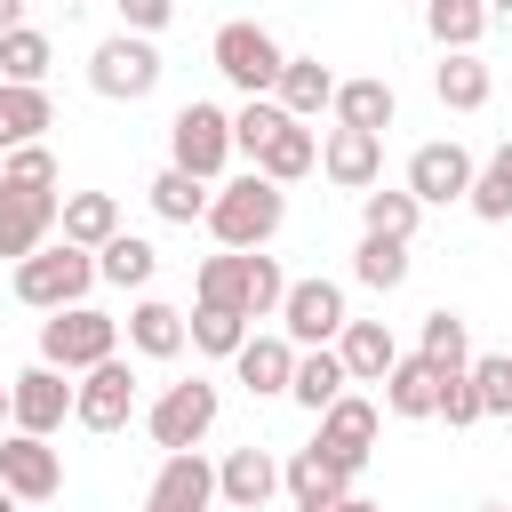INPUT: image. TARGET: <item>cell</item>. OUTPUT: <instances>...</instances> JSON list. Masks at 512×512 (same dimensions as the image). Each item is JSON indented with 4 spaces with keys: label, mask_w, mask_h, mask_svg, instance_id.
<instances>
[{
    "label": "cell",
    "mask_w": 512,
    "mask_h": 512,
    "mask_svg": "<svg viewBox=\"0 0 512 512\" xmlns=\"http://www.w3.org/2000/svg\"><path fill=\"white\" fill-rule=\"evenodd\" d=\"M272 104H280L288 120H312V112H328V104H336V72H328L320 56H288V64H280Z\"/></svg>",
    "instance_id": "7402d4cb"
},
{
    "label": "cell",
    "mask_w": 512,
    "mask_h": 512,
    "mask_svg": "<svg viewBox=\"0 0 512 512\" xmlns=\"http://www.w3.org/2000/svg\"><path fill=\"white\" fill-rule=\"evenodd\" d=\"M160 48L144 40V32H112V40H96V56H88V88L96 96H112V104H144L152 88H160Z\"/></svg>",
    "instance_id": "5b68a950"
},
{
    "label": "cell",
    "mask_w": 512,
    "mask_h": 512,
    "mask_svg": "<svg viewBox=\"0 0 512 512\" xmlns=\"http://www.w3.org/2000/svg\"><path fill=\"white\" fill-rule=\"evenodd\" d=\"M352 280L376 288V296H392V288L408 280V240H376V232H360V248H352Z\"/></svg>",
    "instance_id": "d590c367"
},
{
    "label": "cell",
    "mask_w": 512,
    "mask_h": 512,
    "mask_svg": "<svg viewBox=\"0 0 512 512\" xmlns=\"http://www.w3.org/2000/svg\"><path fill=\"white\" fill-rule=\"evenodd\" d=\"M56 216H64L56 184H24V176H0V256H8V264L40 256V248H48V232H56Z\"/></svg>",
    "instance_id": "52a82bcc"
},
{
    "label": "cell",
    "mask_w": 512,
    "mask_h": 512,
    "mask_svg": "<svg viewBox=\"0 0 512 512\" xmlns=\"http://www.w3.org/2000/svg\"><path fill=\"white\" fill-rule=\"evenodd\" d=\"M416 224H424V200L400 184V192H360V232H376V240H416Z\"/></svg>",
    "instance_id": "836d02e7"
},
{
    "label": "cell",
    "mask_w": 512,
    "mask_h": 512,
    "mask_svg": "<svg viewBox=\"0 0 512 512\" xmlns=\"http://www.w3.org/2000/svg\"><path fill=\"white\" fill-rule=\"evenodd\" d=\"M192 344H200V352H216V360H232V352L248 344V320H240V312H224V304H192Z\"/></svg>",
    "instance_id": "74e56055"
},
{
    "label": "cell",
    "mask_w": 512,
    "mask_h": 512,
    "mask_svg": "<svg viewBox=\"0 0 512 512\" xmlns=\"http://www.w3.org/2000/svg\"><path fill=\"white\" fill-rule=\"evenodd\" d=\"M40 360L64 368V376H88L104 360H120V320L96 312V304H72V312H48L40 320Z\"/></svg>",
    "instance_id": "3957f363"
},
{
    "label": "cell",
    "mask_w": 512,
    "mask_h": 512,
    "mask_svg": "<svg viewBox=\"0 0 512 512\" xmlns=\"http://www.w3.org/2000/svg\"><path fill=\"white\" fill-rule=\"evenodd\" d=\"M88 288H96V248L48 240L40 256L16 264V304H32V312H72V304H88Z\"/></svg>",
    "instance_id": "7a4b0ae2"
},
{
    "label": "cell",
    "mask_w": 512,
    "mask_h": 512,
    "mask_svg": "<svg viewBox=\"0 0 512 512\" xmlns=\"http://www.w3.org/2000/svg\"><path fill=\"white\" fill-rule=\"evenodd\" d=\"M192 304H224V312H240V256H232V248L200 264V280H192ZM240 320H248V312H240Z\"/></svg>",
    "instance_id": "b9f144b4"
},
{
    "label": "cell",
    "mask_w": 512,
    "mask_h": 512,
    "mask_svg": "<svg viewBox=\"0 0 512 512\" xmlns=\"http://www.w3.org/2000/svg\"><path fill=\"white\" fill-rule=\"evenodd\" d=\"M40 128H56L48 88H16V80H0V160L24 152V144H40Z\"/></svg>",
    "instance_id": "4316f807"
},
{
    "label": "cell",
    "mask_w": 512,
    "mask_h": 512,
    "mask_svg": "<svg viewBox=\"0 0 512 512\" xmlns=\"http://www.w3.org/2000/svg\"><path fill=\"white\" fill-rule=\"evenodd\" d=\"M56 232H64L72 248H104V240H120V200H112V192H64Z\"/></svg>",
    "instance_id": "f1b7e54d"
},
{
    "label": "cell",
    "mask_w": 512,
    "mask_h": 512,
    "mask_svg": "<svg viewBox=\"0 0 512 512\" xmlns=\"http://www.w3.org/2000/svg\"><path fill=\"white\" fill-rule=\"evenodd\" d=\"M208 504H216V464H208L200 448L160 456V472H152V488H144V512H208Z\"/></svg>",
    "instance_id": "5bb4252c"
},
{
    "label": "cell",
    "mask_w": 512,
    "mask_h": 512,
    "mask_svg": "<svg viewBox=\"0 0 512 512\" xmlns=\"http://www.w3.org/2000/svg\"><path fill=\"white\" fill-rule=\"evenodd\" d=\"M472 512H512V504H472Z\"/></svg>",
    "instance_id": "816d5d0a"
},
{
    "label": "cell",
    "mask_w": 512,
    "mask_h": 512,
    "mask_svg": "<svg viewBox=\"0 0 512 512\" xmlns=\"http://www.w3.org/2000/svg\"><path fill=\"white\" fill-rule=\"evenodd\" d=\"M328 512H384L376 496H344V504H328Z\"/></svg>",
    "instance_id": "7dc6e473"
},
{
    "label": "cell",
    "mask_w": 512,
    "mask_h": 512,
    "mask_svg": "<svg viewBox=\"0 0 512 512\" xmlns=\"http://www.w3.org/2000/svg\"><path fill=\"white\" fill-rule=\"evenodd\" d=\"M480 224H512V176H504V160L488 152L480 160V176H472V200H464Z\"/></svg>",
    "instance_id": "60d3db41"
},
{
    "label": "cell",
    "mask_w": 512,
    "mask_h": 512,
    "mask_svg": "<svg viewBox=\"0 0 512 512\" xmlns=\"http://www.w3.org/2000/svg\"><path fill=\"white\" fill-rule=\"evenodd\" d=\"M472 392H480V416H512V352H472Z\"/></svg>",
    "instance_id": "f35d334b"
},
{
    "label": "cell",
    "mask_w": 512,
    "mask_h": 512,
    "mask_svg": "<svg viewBox=\"0 0 512 512\" xmlns=\"http://www.w3.org/2000/svg\"><path fill=\"white\" fill-rule=\"evenodd\" d=\"M128 344H136L144 360H176V352L192 344V312H176V304L144 296V304L128 312Z\"/></svg>",
    "instance_id": "cb8c5ba5"
},
{
    "label": "cell",
    "mask_w": 512,
    "mask_h": 512,
    "mask_svg": "<svg viewBox=\"0 0 512 512\" xmlns=\"http://www.w3.org/2000/svg\"><path fill=\"white\" fill-rule=\"evenodd\" d=\"M288 224V192L272 184V176H232L216 200H208V232H216V248H232V256H248V248H272V232Z\"/></svg>",
    "instance_id": "6da1fadb"
},
{
    "label": "cell",
    "mask_w": 512,
    "mask_h": 512,
    "mask_svg": "<svg viewBox=\"0 0 512 512\" xmlns=\"http://www.w3.org/2000/svg\"><path fill=\"white\" fill-rule=\"evenodd\" d=\"M216 384L208 376H192V384H168L160 400H152V416H144V432L160 440V456H176V448H200L208 432H216Z\"/></svg>",
    "instance_id": "ba28073f"
},
{
    "label": "cell",
    "mask_w": 512,
    "mask_h": 512,
    "mask_svg": "<svg viewBox=\"0 0 512 512\" xmlns=\"http://www.w3.org/2000/svg\"><path fill=\"white\" fill-rule=\"evenodd\" d=\"M432 96H440L448 112H480V104L496 96V72H488V56H480V48H456V56H440V64H432Z\"/></svg>",
    "instance_id": "d6986e66"
},
{
    "label": "cell",
    "mask_w": 512,
    "mask_h": 512,
    "mask_svg": "<svg viewBox=\"0 0 512 512\" xmlns=\"http://www.w3.org/2000/svg\"><path fill=\"white\" fill-rule=\"evenodd\" d=\"M0 512H16V496H8V488H0Z\"/></svg>",
    "instance_id": "f5cc1de1"
},
{
    "label": "cell",
    "mask_w": 512,
    "mask_h": 512,
    "mask_svg": "<svg viewBox=\"0 0 512 512\" xmlns=\"http://www.w3.org/2000/svg\"><path fill=\"white\" fill-rule=\"evenodd\" d=\"M344 392H352V376H344V352H336V344H320V352H296V384H288V400H296V408L328 416Z\"/></svg>",
    "instance_id": "484cf974"
},
{
    "label": "cell",
    "mask_w": 512,
    "mask_h": 512,
    "mask_svg": "<svg viewBox=\"0 0 512 512\" xmlns=\"http://www.w3.org/2000/svg\"><path fill=\"white\" fill-rule=\"evenodd\" d=\"M320 176H328L336 192H376V184H384V136H368V128H328V136H320Z\"/></svg>",
    "instance_id": "9a60e30c"
},
{
    "label": "cell",
    "mask_w": 512,
    "mask_h": 512,
    "mask_svg": "<svg viewBox=\"0 0 512 512\" xmlns=\"http://www.w3.org/2000/svg\"><path fill=\"white\" fill-rule=\"evenodd\" d=\"M72 392H80V384H64V368H48V360H32L24 376H8V408H16V424H8V432H32V440H56V432L72 424Z\"/></svg>",
    "instance_id": "9c48e42d"
},
{
    "label": "cell",
    "mask_w": 512,
    "mask_h": 512,
    "mask_svg": "<svg viewBox=\"0 0 512 512\" xmlns=\"http://www.w3.org/2000/svg\"><path fill=\"white\" fill-rule=\"evenodd\" d=\"M472 176H480V160H472L456 136H440V144H416V152H408V192H416L424 208L472 200Z\"/></svg>",
    "instance_id": "8fae6325"
},
{
    "label": "cell",
    "mask_w": 512,
    "mask_h": 512,
    "mask_svg": "<svg viewBox=\"0 0 512 512\" xmlns=\"http://www.w3.org/2000/svg\"><path fill=\"white\" fill-rule=\"evenodd\" d=\"M112 8H120V32H144V40L176 16V0H112Z\"/></svg>",
    "instance_id": "f6af8a7d"
},
{
    "label": "cell",
    "mask_w": 512,
    "mask_h": 512,
    "mask_svg": "<svg viewBox=\"0 0 512 512\" xmlns=\"http://www.w3.org/2000/svg\"><path fill=\"white\" fill-rule=\"evenodd\" d=\"M416 352H424L440 376H464V368H472V320H464V312H448V304H440V312H424Z\"/></svg>",
    "instance_id": "f546056e"
},
{
    "label": "cell",
    "mask_w": 512,
    "mask_h": 512,
    "mask_svg": "<svg viewBox=\"0 0 512 512\" xmlns=\"http://www.w3.org/2000/svg\"><path fill=\"white\" fill-rule=\"evenodd\" d=\"M280 304H288V272H280V256L248 248V256H240V312H248V320H280Z\"/></svg>",
    "instance_id": "1f68e13d"
},
{
    "label": "cell",
    "mask_w": 512,
    "mask_h": 512,
    "mask_svg": "<svg viewBox=\"0 0 512 512\" xmlns=\"http://www.w3.org/2000/svg\"><path fill=\"white\" fill-rule=\"evenodd\" d=\"M280 488L296 496V512H328V504L352 496V472H344L328 448H296V456L280 464Z\"/></svg>",
    "instance_id": "ac0fdd59"
},
{
    "label": "cell",
    "mask_w": 512,
    "mask_h": 512,
    "mask_svg": "<svg viewBox=\"0 0 512 512\" xmlns=\"http://www.w3.org/2000/svg\"><path fill=\"white\" fill-rule=\"evenodd\" d=\"M224 160H232V112L192 96V104L168 120V168H184V176L216 184V176H224Z\"/></svg>",
    "instance_id": "8992f818"
},
{
    "label": "cell",
    "mask_w": 512,
    "mask_h": 512,
    "mask_svg": "<svg viewBox=\"0 0 512 512\" xmlns=\"http://www.w3.org/2000/svg\"><path fill=\"white\" fill-rule=\"evenodd\" d=\"M152 272H160V248L136 240V232H120V240L96 248V280H112V288H152Z\"/></svg>",
    "instance_id": "e575fe53"
},
{
    "label": "cell",
    "mask_w": 512,
    "mask_h": 512,
    "mask_svg": "<svg viewBox=\"0 0 512 512\" xmlns=\"http://www.w3.org/2000/svg\"><path fill=\"white\" fill-rule=\"evenodd\" d=\"M344 320H352V312H344V288H336V280H320V272H312V280H288V304H280V336H288V344L320 352V344L344 336Z\"/></svg>",
    "instance_id": "30bf717a"
},
{
    "label": "cell",
    "mask_w": 512,
    "mask_h": 512,
    "mask_svg": "<svg viewBox=\"0 0 512 512\" xmlns=\"http://www.w3.org/2000/svg\"><path fill=\"white\" fill-rule=\"evenodd\" d=\"M496 160H504V176H512V136H504V144H496Z\"/></svg>",
    "instance_id": "681fc988"
},
{
    "label": "cell",
    "mask_w": 512,
    "mask_h": 512,
    "mask_svg": "<svg viewBox=\"0 0 512 512\" xmlns=\"http://www.w3.org/2000/svg\"><path fill=\"white\" fill-rule=\"evenodd\" d=\"M8 32H24V0H0V40Z\"/></svg>",
    "instance_id": "bcb514c9"
},
{
    "label": "cell",
    "mask_w": 512,
    "mask_h": 512,
    "mask_svg": "<svg viewBox=\"0 0 512 512\" xmlns=\"http://www.w3.org/2000/svg\"><path fill=\"white\" fill-rule=\"evenodd\" d=\"M336 352H344V376H352V384H384V376H392V360H400V344H392V328H384V320H344Z\"/></svg>",
    "instance_id": "d4e9b609"
},
{
    "label": "cell",
    "mask_w": 512,
    "mask_h": 512,
    "mask_svg": "<svg viewBox=\"0 0 512 512\" xmlns=\"http://www.w3.org/2000/svg\"><path fill=\"white\" fill-rule=\"evenodd\" d=\"M272 496H280V456H272V448H232V456L216 464V504L264 512Z\"/></svg>",
    "instance_id": "e0dca14e"
},
{
    "label": "cell",
    "mask_w": 512,
    "mask_h": 512,
    "mask_svg": "<svg viewBox=\"0 0 512 512\" xmlns=\"http://www.w3.org/2000/svg\"><path fill=\"white\" fill-rule=\"evenodd\" d=\"M0 488H8L16 504H56L64 456H56L48 440H32V432H0Z\"/></svg>",
    "instance_id": "7c38bea8"
},
{
    "label": "cell",
    "mask_w": 512,
    "mask_h": 512,
    "mask_svg": "<svg viewBox=\"0 0 512 512\" xmlns=\"http://www.w3.org/2000/svg\"><path fill=\"white\" fill-rule=\"evenodd\" d=\"M384 416H440V368L424 360V352H400L392 360V376H384Z\"/></svg>",
    "instance_id": "44dd1931"
},
{
    "label": "cell",
    "mask_w": 512,
    "mask_h": 512,
    "mask_svg": "<svg viewBox=\"0 0 512 512\" xmlns=\"http://www.w3.org/2000/svg\"><path fill=\"white\" fill-rule=\"evenodd\" d=\"M280 120H288V112H280L272 96H248V104L232 112V152H248V160H256V152L280 136Z\"/></svg>",
    "instance_id": "ab89813d"
},
{
    "label": "cell",
    "mask_w": 512,
    "mask_h": 512,
    "mask_svg": "<svg viewBox=\"0 0 512 512\" xmlns=\"http://www.w3.org/2000/svg\"><path fill=\"white\" fill-rule=\"evenodd\" d=\"M440 424H448V432L480 424V392H472V376H440Z\"/></svg>",
    "instance_id": "7bdbcfd3"
},
{
    "label": "cell",
    "mask_w": 512,
    "mask_h": 512,
    "mask_svg": "<svg viewBox=\"0 0 512 512\" xmlns=\"http://www.w3.org/2000/svg\"><path fill=\"white\" fill-rule=\"evenodd\" d=\"M8 424H16V408H8V384H0V432H8Z\"/></svg>",
    "instance_id": "c3c4849f"
},
{
    "label": "cell",
    "mask_w": 512,
    "mask_h": 512,
    "mask_svg": "<svg viewBox=\"0 0 512 512\" xmlns=\"http://www.w3.org/2000/svg\"><path fill=\"white\" fill-rule=\"evenodd\" d=\"M376 424H384V408H376L368 392H344V400L320 416V440H312V448H328L344 472H360V464L376 456Z\"/></svg>",
    "instance_id": "2e32d148"
},
{
    "label": "cell",
    "mask_w": 512,
    "mask_h": 512,
    "mask_svg": "<svg viewBox=\"0 0 512 512\" xmlns=\"http://www.w3.org/2000/svg\"><path fill=\"white\" fill-rule=\"evenodd\" d=\"M144 192H152V216H160V224H192V216L208 224V200H216V192H208L200 176H184V168H160Z\"/></svg>",
    "instance_id": "d6a6232c"
},
{
    "label": "cell",
    "mask_w": 512,
    "mask_h": 512,
    "mask_svg": "<svg viewBox=\"0 0 512 512\" xmlns=\"http://www.w3.org/2000/svg\"><path fill=\"white\" fill-rule=\"evenodd\" d=\"M232 368H240V384H248L256 400H280V392L296 384V344H288V336H248V344L232 352Z\"/></svg>",
    "instance_id": "ffe728a7"
},
{
    "label": "cell",
    "mask_w": 512,
    "mask_h": 512,
    "mask_svg": "<svg viewBox=\"0 0 512 512\" xmlns=\"http://www.w3.org/2000/svg\"><path fill=\"white\" fill-rule=\"evenodd\" d=\"M328 112H336V128H368V136H384V128L400 120V96H392V80L368 72V80H336V104H328Z\"/></svg>",
    "instance_id": "603a6c76"
},
{
    "label": "cell",
    "mask_w": 512,
    "mask_h": 512,
    "mask_svg": "<svg viewBox=\"0 0 512 512\" xmlns=\"http://www.w3.org/2000/svg\"><path fill=\"white\" fill-rule=\"evenodd\" d=\"M128 416H136V368H128V360L88 368L80 392H72V424H80V432H120Z\"/></svg>",
    "instance_id": "4fadbf2b"
},
{
    "label": "cell",
    "mask_w": 512,
    "mask_h": 512,
    "mask_svg": "<svg viewBox=\"0 0 512 512\" xmlns=\"http://www.w3.org/2000/svg\"><path fill=\"white\" fill-rule=\"evenodd\" d=\"M208 56H216V72L240 88V96H272L280 88V64H288V48L264 32V24H248V16H232V24H216V40H208Z\"/></svg>",
    "instance_id": "277c9868"
},
{
    "label": "cell",
    "mask_w": 512,
    "mask_h": 512,
    "mask_svg": "<svg viewBox=\"0 0 512 512\" xmlns=\"http://www.w3.org/2000/svg\"><path fill=\"white\" fill-rule=\"evenodd\" d=\"M312 168H320V136H312L304 120H280V136L256 152V176H272L280 192H288L296 176H312Z\"/></svg>",
    "instance_id": "83f0119b"
},
{
    "label": "cell",
    "mask_w": 512,
    "mask_h": 512,
    "mask_svg": "<svg viewBox=\"0 0 512 512\" xmlns=\"http://www.w3.org/2000/svg\"><path fill=\"white\" fill-rule=\"evenodd\" d=\"M496 16H488V0H424V32L440 40V56H456V48H480V32H488Z\"/></svg>",
    "instance_id": "4dcf8cb0"
},
{
    "label": "cell",
    "mask_w": 512,
    "mask_h": 512,
    "mask_svg": "<svg viewBox=\"0 0 512 512\" xmlns=\"http://www.w3.org/2000/svg\"><path fill=\"white\" fill-rule=\"evenodd\" d=\"M48 64H56V48H48V32H8L0 40V80H16V88H40L48 80Z\"/></svg>",
    "instance_id": "8d00e7d4"
},
{
    "label": "cell",
    "mask_w": 512,
    "mask_h": 512,
    "mask_svg": "<svg viewBox=\"0 0 512 512\" xmlns=\"http://www.w3.org/2000/svg\"><path fill=\"white\" fill-rule=\"evenodd\" d=\"M0 176H24V184H56V152H48V144H24V152H8V160H0Z\"/></svg>",
    "instance_id": "ee69618b"
},
{
    "label": "cell",
    "mask_w": 512,
    "mask_h": 512,
    "mask_svg": "<svg viewBox=\"0 0 512 512\" xmlns=\"http://www.w3.org/2000/svg\"><path fill=\"white\" fill-rule=\"evenodd\" d=\"M488 16H512V0H488Z\"/></svg>",
    "instance_id": "f907efd6"
}]
</instances>
